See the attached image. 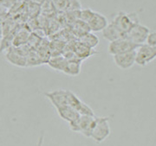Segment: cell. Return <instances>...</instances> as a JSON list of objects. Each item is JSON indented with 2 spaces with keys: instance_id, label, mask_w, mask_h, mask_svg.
Returning a JSON list of instances; mask_svg holds the SVG:
<instances>
[{
  "instance_id": "cell-15",
  "label": "cell",
  "mask_w": 156,
  "mask_h": 146,
  "mask_svg": "<svg viewBox=\"0 0 156 146\" xmlns=\"http://www.w3.org/2000/svg\"><path fill=\"white\" fill-rule=\"evenodd\" d=\"M48 65L52 68L63 72L67 64V59L64 56H54L48 61Z\"/></svg>"
},
{
  "instance_id": "cell-1",
  "label": "cell",
  "mask_w": 156,
  "mask_h": 146,
  "mask_svg": "<svg viewBox=\"0 0 156 146\" xmlns=\"http://www.w3.org/2000/svg\"><path fill=\"white\" fill-rule=\"evenodd\" d=\"M110 135L109 118L95 117V123L91 131L90 138L97 144H100Z\"/></svg>"
},
{
  "instance_id": "cell-7",
  "label": "cell",
  "mask_w": 156,
  "mask_h": 146,
  "mask_svg": "<svg viewBox=\"0 0 156 146\" xmlns=\"http://www.w3.org/2000/svg\"><path fill=\"white\" fill-rule=\"evenodd\" d=\"M68 105L73 107L80 115H89L95 116L92 108L82 101L73 92L69 90L68 93Z\"/></svg>"
},
{
  "instance_id": "cell-18",
  "label": "cell",
  "mask_w": 156,
  "mask_h": 146,
  "mask_svg": "<svg viewBox=\"0 0 156 146\" xmlns=\"http://www.w3.org/2000/svg\"><path fill=\"white\" fill-rule=\"evenodd\" d=\"M50 1L56 11H66L68 10L70 0H50Z\"/></svg>"
},
{
  "instance_id": "cell-4",
  "label": "cell",
  "mask_w": 156,
  "mask_h": 146,
  "mask_svg": "<svg viewBox=\"0 0 156 146\" xmlns=\"http://www.w3.org/2000/svg\"><path fill=\"white\" fill-rule=\"evenodd\" d=\"M156 59V49L147 42L140 45L135 49V64L146 67Z\"/></svg>"
},
{
  "instance_id": "cell-25",
  "label": "cell",
  "mask_w": 156,
  "mask_h": 146,
  "mask_svg": "<svg viewBox=\"0 0 156 146\" xmlns=\"http://www.w3.org/2000/svg\"><path fill=\"white\" fill-rule=\"evenodd\" d=\"M2 36V29H1V28H0V37Z\"/></svg>"
},
{
  "instance_id": "cell-2",
  "label": "cell",
  "mask_w": 156,
  "mask_h": 146,
  "mask_svg": "<svg viewBox=\"0 0 156 146\" xmlns=\"http://www.w3.org/2000/svg\"><path fill=\"white\" fill-rule=\"evenodd\" d=\"M96 116H89V115H81L77 120L71 124H69L70 130L74 132L81 133L86 138H90L91 131L95 123Z\"/></svg>"
},
{
  "instance_id": "cell-10",
  "label": "cell",
  "mask_w": 156,
  "mask_h": 146,
  "mask_svg": "<svg viewBox=\"0 0 156 146\" xmlns=\"http://www.w3.org/2000/svg\"><path fill=\"white\" fill-rule=\"evenodd\" d=\"M108 23V21L107 19V17L101 14L99 12L95 11L93 16L89 20V22H87V24L89 25V28L90 31L92 32H100L102 31V29L106 27Z\"/></svg>"
},
{
  "instance_id": "cell-23",
  "label": "cell",
  "mask_w": 156,
  "mask_h": 146,
  "mask_svg": "<svg viewBox=\"0 0 156 146\" xmlns=\"http://www.w3.org/2000/svg\"><path fill=\"white\" fill-rule=\"evenodd\" d=\"M31 1H33V2H37V3H42V2H44V0H31Z\"/></svg>"
},
{
  "instance_id": "cell-6",
  "label": "cell",
  "mask_w": 156,
  "mask_h": 146,
  "mask_svg": "<svg viewBox=\"0 0 156 146\" xmlns=\"http://www.w3.org/2000/svg\"><path fill=\"white\" fill-rule=\"evenodd\" d=\"M140 45L135 44L131 41H129L128 38H126L125 36H123L119 39L110 42L108 47V51L112 56H115L119 54L135 50Z\"/></svg>"
},
{
  "instance_id": "cell-11",
  "label": "cell",
  "mask_w": 156,
  "mask_h": 146,
  "mask_svg": "<svg viewBox=\"0 0 156 146\" xmlns=\"http://www.w3.org/2000/svg\"><path fill=\"white\" fill-rule=\"evenodd\" d=\"M58 115L60 118H62L63 120L67 121L69 124H71L77 120L78 118L81 116L73 107H71L69 105H65L62 107H57L56 108Z\"/></svg>"
},
{
  "instance_id": "cell-5",
  "label": "cell",
  "mask_w": 156,
  "mask_h": 146,
  "mask_svg": "<svg viewBox=\"0 0 156 146\" xmlns=\"http://www.w3.org/2000/svg\"><path fill=\"white\" fill-rule=\"evenodd\" d=\"M150 32V29L147 27L146 25L141 24L139 22L135 23L134 26L125 34L124 36L135 44L141 45L147 42V40Z\"/></svg>"
},
{
  "instance_id": "cell-16",
  "label": "cell",
  "mask_w": 156,
  "mask_h": 146,
  "mask_svg": "<svg viewBox=\"0 0 156 146\" xmlns=\"http://www.w3.org/2000/svg\"><path fill=\"white\" fill-rule=\"evenodd\" d=\"M78 41H80L82 43H83L84 45L88 46L91 49H94L99 44V38L95 34L91 33V32H88L83 36H80Z\"/></svg>"
},
{
  "instance_id": "cell-13",
  "label": "cell",
  "mask_w": 156,
  "mask_h": 146,
  "mask_svg": "<svg viewBox=\"0 0 156 146\" xmlns=\"http://www.w3.org/2000/svg\"><path fill=\"white\" fill-rule=\"evenodd\" d=\"M71 50L75 54V56H76L77 58H79V59H81V60L86 59V58L91 56L92 55H94L95 53L96 54V52L94 50V49H91V48H89L88 46L84 45L80 41L76 42L72 45Z\"/></svg>"
},
{
  "instance_id": "cell-24",
  "label": "cell",
  "mask_w": 156,
  "mask_h": 146,
  "mask_svg": "<svg viewBox=\"0 0 156 146\" xmlns=\"http://www.w3.org/2000/svg\"><path fill=\"white\" fill-rule=\"evenodd\" d=\"M7 1H9V0H0V2H1V3H6Z\"/></svg>"
},
{
  "instance_id": "cell-20",
  "label": "cell",
  "mask_w": 156,
  "mask_h": 146,
  "mask_svg": "<svg viewBox=\"0 0 156 146\" xmlns=\"http://www.w3.org/2000/svg\"><path fill=\"white\" fill-rule=\"evenodd\" d=\"M82 10V4L80 0H70L67 11H79Z\"/></svg>"
},
{
  "instance_id": "cell-3",
  "label": "cell",
  "mask_w": 156,
  "mask_h": 146,
  "mask_svg": "<svg viewBox=\"0 0 156 146\" xmlns=\"http://www.w3.org/2000/svg\"><path fill=\"white\" fill-rule=\"evenodd\" d=\"M112 22L125 35L135 23L139 22L140 21L138 15L135 12L128 13L125 11H119L112 20Z\"/></svg>"
},
{
  "instance_id": "cell-9",
  "label": "cell",
  "mask_w": 156,
  "mask_h": 146,
  "mask_svg": "<svg viewBox=\"0 0 156 146\" xmlns=\"http://www.w3.org/2000/svg\"><path fill=\"white\" fill-rule=\"evenodd\" d=\"M68 93L69 90L59 89L45 93L44 95L51 102L55 108H57L68 105Z\"/></svg>"
},
{
  "instance_id": "cell-8",
  "label": "cell",
  "mask_w": 156,
  "mask_h": 146,
  "mask_svg": "<svg viewBox=\"0 0 156 146\" xmlns=\"http://www.w3.org/2000/svg\"><path fill=\"white\" fill-rule=\"evenodd\" d=\"M113 61L119 68L129 69L135 64V50L113 56Z\"/></svg>"
},
{
  "instance_id": "cell-19",
  "label": "cell",
  "mask_w": 156,
  "mask_h": 146,
  "mask_svg": "<svg viewBox=\"0 0 156 146\" xmlns=\"http://www.w3.org/2000/svg\"><path fill=\"white\" fill-rule=\"evenodd\" d=\"M95 11L89 9V8H87V9H83V10H81L79 11V15H78V18L83 21V22H85L86 23L89 22V20L91 18V17L93 16Z\"/></svg>"
},
{
  "instance_id": "cell-17",
  "label": "cell",
  "mask_w": 156,
  "mask_h": 146,
  "mask_svg": "<svg viewBox=\"0 0 156 146\" xmlns=\"http://www.w3.org/2000/svg\"><path fill=\"white\" fill-rule=\"evenodd\" d=\"M74 30L76 33L77 34L79 37L90 31L89 25L85 22L81 21L80 19H77L74 22Z\"/></svg>"
},
{
  "instance_id": "cell-21",
  "label": "cell",
  "mask_w": 156,
  "mask_h": 146,
  "mask_svg": "<svg viewBox=\"0 0 156 146\" xmlns=\"http://www.w3.org/2000/svg\"><path fill=\"white\" fill-rule=\"evenodd\" d=\"M147 43L156 49V31H151L147 40Z\"/></svg>"
},
{
  "instance_id": "cell-22",
  "label": "cell",
  "mask_w": 156,
  "mask_h": 146,
  "mask_svg": "<svg viewBox=\"0 0 156 146\" xmlns=\"http://www.w3.org/2000/svg\"><path fill=\"white\" fill-rule=\"evenodd\" d=\"M44 133H42V135L39 137L37 146H43V144H44Z\"/></svg>"
},
{
  "instance_id": "cell-14",
  "label": "cell",
  "mask_w": 156,
  "mask_h": 146,
  "mask_svg": "<svg viewBox=\"0 0 156 146\" xmlns=\"http://www.w3.org/2000/svg\"><path fill=\"white\" fill-rule=\"evenodd\" d=\"M6 59L11 64L17 67H26L27 66V58L23 56L16 50L8 51L6 53Z\"/></svg>"
},
{
  "instance_id": "cell-12",
  "label": "cell",
  "mask_w": 156,
  "mask_h": 146,
  "mask_svg": "<svg viewBox=\"0 0 156 146\" xmlns=\"http://www.w3.org/2000/svg\"><path fill=\"white\" fill-rule=\"evenodd\" d=\"M101 34H102L103 38L108 41L109 42L115 41V40L119 39L121 37H123L125 36L112 21L108 22L106 27L102 29Z\"/></svg>"
}]
</instances>
